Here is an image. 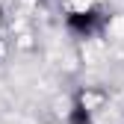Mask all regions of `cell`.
Instances as JSON below:
<instances>
[{
	"instance_id": "obj_1",
	"label": "cell",
	"mask_w": 124,
	"mask_h": 124,
	"mask_svg": "<svg viewBox=\"0 0 124 124\" xmlns=\"http://www.w3.org/2000/svg\"><path fill=\"white\" fill-rule=\"evenodd\" d=\"M106 24V15L101 9H74L65 15V27H68V33H74L77 39H92V36H98L101 30Z\"/></svg>"
},
{
	"instance_id": "obj_2",
	"label": "cell",
	"mask_w": 124,
	"mask_h": 124,
	"mask_svg": "<svg viewBox=\"0 0 124 124\" xmlns=\"http://www.w3.org/2000/svg\"><path fill=\"white\" fill-rule=\"evenodd\" d=\"M68 124H92V112L86 106V98L77 95L71 101V109H68Z\"/></svg>"
}]
</instances>
